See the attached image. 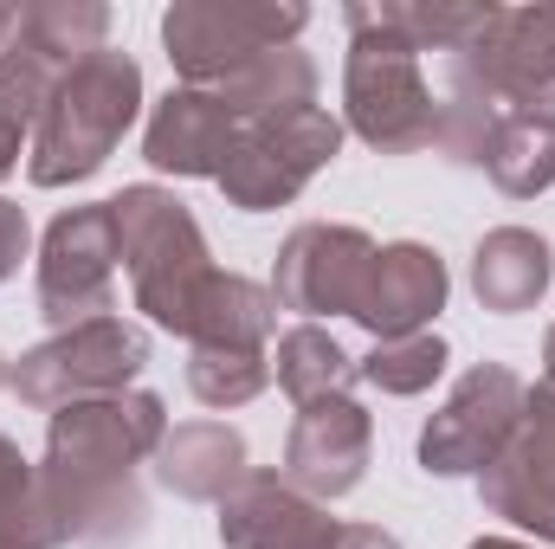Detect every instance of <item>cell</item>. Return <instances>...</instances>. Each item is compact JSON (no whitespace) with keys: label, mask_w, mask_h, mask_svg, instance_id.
Segmentation results:
<instances>
[{"label":"cell","mask_w":555,"mask_h":549,"mask_svg":"<svg viewBox=\"0 0 555 549\" xmlns=\"http://www.w3.org/2000/svg\"><path fill=\"white\" fill-rule=\"evenodd\" d=\"M168 439V408L149 388L91 395L72 408H52L46 420V459L39 491L65 544L85 549H130L149 531L137 465L155 459Z\"/></svg>","instance_id":"cell-1"},{"label":"cell","mask_w":555,"mask_h":549,"mask_svg":"<svg viewBox=\"0 0 555 549\" xmlns=\"http://www.w3.org/2000/svg\"><path fill=\"white\" fill-rule=\"evenodd\" d=\"M142 111V65L130 52L104 46L78 65L59 72L52 85V104L39 117V130L26 142V175L33 188H72V181H91L117 142L130 137Z\"/></svg>","instance_id":"cell-2"},{"label":"cell","mask_w":555,"mask_h":549,"mask_svg":"<svg viewBox=\"0 0 555 549\" xmlns=\"http://www.w3.org/2000/svg\"><path fill=\"white\" fill-rule=\"evenodd\" d=\"M111 214H117V246H124V266H130L137 310L155 330L188 336L201 284L220 272L214 253H207L201 220L188 214V201H175L155 181H137V188L111 194Z\"/></svg>","instance_id":"cell-3"},{"label":"cell","mask_w":555,"mask_h":549,"mask_svg":"<svg viewBox=\"0 0 555 549\" xmlns=\"http://www.w3.org/2000/svg\"><path fill=\"white\" fill-rule=\"evenodd\" d=\"M349 59H343V117L349 130L382 155H414L439 137V98L420 72V52L395 33L369 26L356 7H343Z\"/></svg>","instance_id":"cell-4"},{"label":"cell","mask_w":555,"mask_h":549,"mask_svg":"<svg viewBox=\"0 0 555 549\" xmlns=\"http://www.w3.org/2000/svg\"><path fill=\"white\" fill-rule=\"evenodd\" d=\"M142 369H149V330L130 317H91L78 330H52L46 343H33L7 369V388L26 408L52 413L91 395H124Z\"/></svg>","instance_id":"cell-5"},{"label":"cell","mask_w":555,"mask_h":549,"mask_svg":"<svg viewBox=\"0 0 555 549\" xmlns=\"http://www.w3.org/2000/svg\"><path fill=\"white\" fill-rule=\"evenodd\" d=\"M304 26H310L304 0H175L162 13V46H168V65L181 72V85L214 91L246 59L297 46Z\"/></svg>","instance_id":"cell-6"},{"label":"cell","mask_w":555,"mask_h":549,"mask_svg":"<svg viewBox=\"0 0 555 549\" xmlns=\"http://www.w3.org/2000/svg\"><path fill=\"white\" fill-rule=\"evenodd\" d=\"M336 155H343V117H330L323 104H304L266 124H240V142L220 168V194L240 214H272V207H291L304 181L330 168Z\"/></svg>","instance_id":"cell-7"},{"label":"cell","mask_w":555,"mask_h":549,"mask_svg":"<svg viewBox=\"0 0 555 549\" xmlns=\"http://www.w3.org/2000/svg\"><path fill=\"white\" fill-rule=\"evenodd\" d=\"M117 214L111 201L91 207H65L46 240H39V266H33V291H39V317L52 330H78L91 317H117Z\"/></svg>","instance_id":"cell-8"},{"label":"cell","mask_w":555,"mask_h":549,"mask_svg":"<svg viewBox=\"0 0 555 549\" xmlns=\"http://www.w3.org/2000/svg\"><path fill=\"white\" fill-rule=\"evenodd\" d=\"M530 382L504 362H478L452 382L446 408L420 426V465L433 478H478L524 420Z\"/></svg>","instance_id":"cell-9"},{"label":"cell","mask_w":555,"mask_h":549,"mask_svg":"<svg viewBox=\"0 0 555 549\" xmlns=\"http://www.w3.org/2000/svg\"><path fill=\"white\" fill-rule=\"evenodd\" d=\"M452 59L472 78H485L511 117L524 111V117H550L555 124V0L498 7L491 26Z\"/></svg>","instance_id":"cell-10"},{"label":"cell","mask_w":555,"mask_h":549,"mask_svg":"<svg viewBox=\"0 0 555 549\" xmlns=\"http://www.w3.org/2000/svg\"><path fill=\"white\" fill-rule=\"evenodd\" d=\"M375 266V240L362 227H336V220H304L284 246H278L272 297L278 310H297L304 323L317 317H356V297Z\"/></svg>","instance_id":"cell-11"},{"label":"cell","mask_w":555,"mask_h":549,"mask_svg":"<svg viewBox=\"0 0 555 549\" xmlns=\"http://www.w3.org/2000/svg\"><path fill=\"white\" fill-rule=\"evenodd\" d=\"M478 498L491 518L517 524L524 537L555 544V401L543 388L524 395V420L504 452L478 472Z\"/></svg>","instance_id":"cell-12"},{"label":"cell","mask_w":555,"mask_h":549,"mask_svg":"<svg viewBox=\"0 0 555 549\" xmlns=\"http://www.w3.org/2000/svg\"><path fill=\"white\" fill-rule=\"evenodd\" d=\"M369 459H375V420L356 395H336V401H317V408H297L291 433H284V478L317 498V505H336L349 498L362 478H369Z\"/></svg>","instance_id":"cell-13"},{"label":"cell","mask_w":555,"mask_h":549,"mask_svg":"<svg viewBox=\"0 0 555 549\" xmlns=\"http://www.w3.org/2000/svg\"><path fill=\"white\" fill-rule=\"evenodd\" d=\"M446 259L420 240H395V246H375V266H369V284L356 297V323L388 343V336H414L426 330L439 310H446Z\"/></svg>","instance_id":"cell-14"},{"label":"cell","mask_w":555,"mask_h":549,"mask_svg":"<svg viewBox=\"0 0 555 549\" xmlns=\"http://www.w3.org/2000/svg\"><path fill=\"white\" fill-rule=\"evenodd\" d=\"M330 505L304 498L284 472H246V485L220 505V544L227 549H330L336 544Z\"/></svg>","instance_id":"cell-15"},{"label":"cell","mask_w":555,"mask_h":549,"mask_svg":"<svg viewBox=\"0 0 555 549\" xmlns=\"http://www.w3.org/2000/svg\"><path fill=\"white\" fill-rule=\"evenodd\" d=\"M233 142H240L233 111L214 91H194V85H175L142 124V155L162 175H207V181H220Z\"/></svg>","instance_id":"cell-16"},{"label":"cell","mask_w":555,"mask_h":549,"mask_svg":"<svg viewBox=\"0 0 555 549\" xmlns=\"http://www.w3.org/2000/svg\"><path fill=\"white\" fill-rule=\"evenodd\" d=\"M253 459H246V433L233 420H181L168 426L162 452H155V478L188 498V505H227L246 485Z\"/></svg>","instance_id":"cell-17"},{"label":"cell","mask_w":555,"mask_h":549,"mask_svg":"<svg viewBox=\"0 0 555 549\" xmlns=\"http://www.w3.org/2000/svg\"><path fill=\"white\" fill-rule=\"evenodd\" d=\"M550 278H555V253H550V240L530 233V227H491L472 246V297L485 310H498V317L537 310Z\"/></svg>","instance_id":"cell-18"},{"label":"cell","mask_w":555,"mask_h":549,"mask_svg":"<svg viewBox=\"0 0 555 549\" xmlns=\"http://www.w3.org/2000/svg\"><path fill=\"white\" fill-rule=\"evenodd\" d=\"M278 330V297L272 284H253L240 272H214L201 284L194 323H188V349H246V356H272Z\"/></svg>","instance_id":"cell-19"},{"label":"cell","mask_w":555,"mask_h":549,"mask_svg":"<svg viewBox=\"0 0 555 549\" xmlns=\"http://www.w3.org/2000/svg\"><path fill=\"white\" fill-rule=\"evenodd\" d=\"M214 98L233 111V124L291 117V111L317 104V65H310V52H297V46H278V52L246 59L240 72H227V78L214 85Z\"/></svg>","instance_id":"cell-20"},{"label":"cell","mask_w":555,"mask_h":549,"mask_svg":"<svg viewBox=\"0 0 555 549\" xmlns=\"http://www.w3.org/2000/svg\"><path fill=\"white\" fill-rule=\"evenodd\" d=\"M369 26H382V33H395L401 46H414V52H465L485 26H491V0H349Z\"/></svg>","instance_id":"cell-21"},{"label":"cell","mask_w":555,"mask_h":549,"mask_svg":"<svg viewBox=\"0 0 555 549\" xmlns=\"http://www.w3.org/2000/svg\"><path fill=\"white\" fill-rule=\"evenodd\" d=\"M272 375H278V388H284L297 408L336 401V395H349V388L362 382L356 356H349L330 330H317V323H297V330H284V336H278Z\"/></svg>","instance_id":"cell-22"},{"label":"cell","mask_w":555,"mask_h":549,"mask_svg":"<svg viewBox=\"0 0 555 549\" xmlns=\"http://www.w3.org/2000/svg\"><path fill=\"white\" fill-rule=\"evenodd\" d=\"M39 59H52L59 72L104 52V33H111V7L104 0H33L20 7V26H13Z\"/></svg>","instance_id":"cell-23"},{"label":"cell","mask_w":555,"mask_h":549,"mask_svg":"<svg viewBox=\"0 0 555 549\" xmlns=\"http://www.w3.org/2000/svg\"><path fill=\"white\" fill-rule=\"evenodd\" d=\"M485 175L511 194V201H537L555 188V124L550 117H504V130L485 149Z\"/></svg>","instance_id":"cell-24"},{"label":"cell","mask_w":555,"mask_h":549,"mask_svg":"<svg viewBox=\"0 0 555 549\" xmlns=\"http://www.w3.org/2000/svg\"><path fill=\"white\" fill-rule=\"evenodd\" d=\"M0 549H65L39 491V465L7 433H0Z\"/></svg>","instance_id":"cell-25"},{"label":"cell","mask_w":555,"mask_h":549,"mask_svg":"<svg viewBox=\"0 0 555 549\" xmlns=\"http://www.w3.org/2000/svg\"><path fill=\"white\" fill-rule=\"evenodd\" d=\"M446 362H452L446 336H439V330H414V336H388V343H375L356 369H362V382L382 388V395H426V388L446 375Z\"/></svg>","instance_id":"cell-26"},{"label":"cell","mask_w":555,"mask_h":549,"mask_svg":"<svg viewBox=\"0 0 555 549\" xmlns=\"http://www.w3.org/2000/svg\"><path fill=\"white\" fill-rule=\"evenodd\" d=\"M272 382V356H246V349H188V388L194 401L214 413H233L259 401Z\"/></svg>","instance_id":"cell-27"},{"label":"cell","mask_w":555,"mask_h":549,"mask_svg":"<svg viewBox=\"0 0 555 549\" xmlns=\"http://www.w3.org/2000/svg\"><path fill=\"white\" fill-rule=\"evenodd\" d=\"M52 85H59V65L39 59V52L13 33V39L0 46V130L33 137L39 117H46V104H52Z\"/></svg>","instance_id":"cell-28"},{"label":"cell","mask_w":555,"mask_h":549,"mask_svg":"<svg viewBox=\"0 0 555 549\" xmlns=\"http://www.w3.org/2000/svg\"><path fill=\"white\" fill-rule=\"evenodd\" d=\"M26 240H33V233H26V207L0 194V284L20 272V259H26Z\"/></svg>","instance_id":"cell-29"},{"label":"cell","mask_w":555,"mask_h":549,"mask_svg":"<svg viewBox=\"0 0 555 549\" xmlns=\"http://www.w3.org/2000/svg\"><path fill=\"white\" fill-rule=\"evenodd\" d=\"M330 549H401V537H388V531H375V524H343Z\"/></svg>","instance_id":"cell-30"},{"label":"cell","mask_w":555,"mask_h":549,"mask_svg":"<svg viewBox=\"0 0 555 549\" xmlns=\"http://www.w3.org/2000/svg\"><path fill=\"white\" fill-rule=\"evenodd\" d=\"M26 142H33V137H20V130H0V181H7L13 168H20V155H26Z\"/></svg>","instance_id":"cell-31"},{"label":"cell","mask_w":555,"mask_h":549,"mask_svg":"<svg viewBox=\"0 0 555 549\" xmlns=\"http://www.w3.org/2000/svg\"><path fill=\"white\" fill-rule=\"evenodd\" d=\"M13 26H20V7H7V0H0V46L13 39Z\"/></svg>","instance_id":"cell-32"},{"label":"cell","mask_w":555,"mask_h":549,"mask_svg":"<svg viewBox=\"0 0 555 549\" xmlns=\"http://www.w3.org/2000/svg\"><path fill=\"white\" fill-rule=\"evenodd\" d=\"M472 549H537V544H517V537H478Z\"/></svg>","instance_id":"cell-33"},{"label":"cell","mask_w":555,"mask_h":549,"mask_svg":"<svg viewBox=\"0 0 555 549\" xmlns=\"http://www.w3.org/2000/svg\"><path fill=\"white\" fill-rule=\"evenodd\" d=\"M543 362L555 369V323H550V336H543Z\"/></svg>","instance_id":"cell-34"},{"label":"cell","mask_w":555,"mask_h":549,"mask_svg":"<svg viewBox=\"0 0 555 549\" xmlns=\"http://www.w3.org/2000/svg\"><path fill=\"white\" fill-rule=\"evenodd\" d=\"M537 388H543V395L555 401V369H543V382H537Z\"/></svg>","instance_id":"cell-35"},{"label":"cell","mask_w":555,"mask_h":549,"mask_svg":"<svg viewBox=\"0 0 555 549\" xmlns=\"http://www.w3.org/2000/svg\"><path fill=\"white\" fill-rule=\"evenodd\" d=\"M7 369H13V362H7V356H0V388H7Z\"/></svg>","instance_id":"cell-36"}]
</instances>
